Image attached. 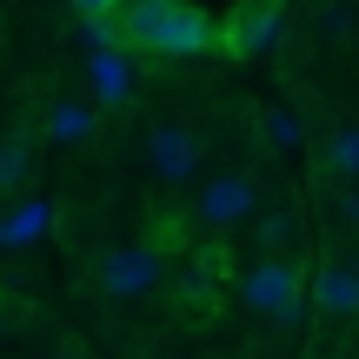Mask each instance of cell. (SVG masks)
<instances>
[{
	"label": "cell",
	"mask_w": 359,
	"mask_h": 359,
	"mask_svg": "<svg viewBox=\"0 0 359 359\" xmlns=\"http://www.w3.org/2000/svg\"><path fill=\"white\" fill-rule=\"evenodd\" d=\"M114 27L120 47L147 53V60H193V53L219 47V20H206L193 0H120Z\"/></svg>",
	"instance_id": "6da1fadb"
},
{
	"label": "cell",
	"mask_w": 359,
	"mask_h": 359,
	"mask_svg": "<svg viewBox=\"0 0 359 359\" xmlns=\"http://www.w3.org/2000/svg\"><path fill=\"white\" fill-rule=\"evenodd\" d=\"M240 306L253 320H280L293 326L306 313V266L299 259H280V253H259L253 266L240 273Z\"/></svg>",
	"instance_id": "7a4b0ae2"
},
{
	"label": "cell",
	"mask_w": 359,
	"mask_h": 359,
	"mask_svg": "<svg viewBox=\"0 0 359 359\" xmlns=\"http://www.w3.org/2000/svg\"><path fill=\"white\" fill-rule=\"evenodd\" d=\"M253 206H259V187H253V173H213V180H200V193H193V226L206 233V240H226V233H240L246 219H253Z\"/></svg>",
	"instance_id": "3957f363"
},
{
	"label": "cell",
	"mask_w": 359,
	"mask_h": 359,
	"mask_svg": "<svg viewBox=\"0 0 359 359\" xmlns=\"http://www.w3.org/2000/svg\"><path fill=\"white\" fill-rule=\"evenodd\" d=\"M160 280H167V259H160V246H147V240L114 246V253L100 259V293L107 299H140V293H154Z\"/></svg>",
	"instance_id": "277c9868"
},
{
	"label": "cell",
	"mask_w": 359,
	"mask_h": 359,
	"mask_svg": "<svg viewBox=\"0 0 359 359\" xmlns=\"http://www.w3.org/2000/svg\"><path fill=\"white\" fill-rule=\"evenodd\" d=\"M306 306L320 313L326 326H353L359 320V259H326L306 280Z\"/></svg>",
	"instance_id": "5b68a950"
},
{
	"label": "cell",
	"mask_w": 359,
	"mask_h": 359,
	"mask_svg": "<svg viewBox=\"0 0 359 359\" xmlns=\"http://www.w3.org/2000/svg\"><path fill=\"white\" fill-rule=\"evenodd\" d=\"M280 34H286V13H280V0H240V13H233L226 27H219V40H226L233 53H273L280 47Z\"/></svg>",
	"instance_id": "8992f818"
},
{
	"label": "cell",
	"mask_w": 359,
	"mask_h": 359,
	"mask_svg": "<svg viewBox=\"0 0 359 359\" xmlns=\"http://www.w3.org/2000/svg\"><path fill=\"white\" fill-rule=\"evenodd\" d=\"M147 167H154L160 187H180V180H193V167H200V133L193 127H154L147 133Z\"/></svg>",
	"instance_id": "52a82bcc"
},
{
	"label": "cell",
	"mask_w": 359,
	"mask_h": 359,
	"mask_svg": "<svg viewBox=\"0 0 359 359\" xmlns=\"http://www.w3.org/2000/svg\"><path fill=\"white\" fill-rule=\"evenodd\" d=\"M253 246L259 253H280V259H299V246H306V219H299V206H253Z\"/></svg>",
	"instance_id": "ba28073f"
},
{
	"label": "cell",
	"mask_w": 359,
	"mask_h": 359,
	"mask_svg": "<svg viewBox=\"0 0 359 359\" xmlns=\"http://www.w3.org/2000/svg\"><path fill=\"white\" fill-rule=\"evenodd\" d=\"M313 160H320V173L326 180H359V127H333L320 147H313Z\"/></svg>",
	"instance_id": "9c48e42d"
},
{
	"label": "cell",
	"mask_w": 359,
	"mask_h": 359,
	"mask_svg": "<svg viewBox=\"0 0 359 359\" xmlns=\"http://www.w3.org/2000/svg\"><path fill=\"white\" fill-rule=\"evenodd\" d=\"M34 173V140L27 133H0V193H20Z\"/></svg>",
	"instance_id": "30bf717a"
},
{
	"label": "cell",
	"mask_w": 359,
	"mask_h": 359,
	"mask_svg": "<svg viewBox=\"0 0 359 359\" xmlns=\"http://www.w3.org/2000/svg\"><path fill=\"white\" fill-rule=\"evenodd\" d=\"M47 133H53V140H87V133H93V114L67 100V107H53V114H47Z\"/></svg>",
	"instance_id": "8fae6325"
},
{
	"label": "cell",
	"mask_w": 359,
	"mask_h": 359,
	"mask_svg": "<svg viewBox=\"0 0 359 359\" xmlns=\"http://www.w3.org/2000/svg\"><path fill=\"white\" fill-rule=\"evenodd\" d=\"M80 34H87L93 47H120V27H114V13H80Z\"/></svg>",
	"instance_id": "7c38bea8"
},
{
	"label": "cell",
	"mask_w": 359,
	"mask_h": 359,
	"mask_svg": "<svg viewBox=\"0 0 359 359\" xmlns=\"http://www.w3.org/2000/svg\"><path fill=\"white\" fill-rule=\"evenodd\" d=\"M266 140H273V147H293V140H299V120L273 107V114H266Z\"/></svg>",
	"instance_id": "4fadbf2b"
},
{
	"label": "cell",
	"mask_w": 359,
	"mask_h": 359,
	"mask_svg": "<svg viewBox=\"0 0 359 359\" xmlns=\"http://www.w3.org/2000/svg\"><path fill=\"white\" fill-rule=\"evenodd\" d=\"M333 219H339V226H359V180L346 193H333Z\"/></svg>",
	"instance_id": "5bb4252c"
},
{
	"label": "cell",
	"mask_w": 359,
	"mask_h": 359,
	"mask_svg": "<svg viewBox=\"0 0 359 359\" xmlns=\"http://www.w3.org/2000/svg\"><path fill=\"white\" fill-rule=\"evenodd\" d=\"M74 7H80V13H114L120 0H74Z\"/></svg>",
	"instance_id": "9a60e30c"
},
{
	"label": "cell",
	"mask_w": 359,
	"mask_h": 359,
	"mask_svg": "<svg viewBox=\"0 0 359 359\" xmlns=\"http://www.w3.org/2000/svg\"><path fill=\"white\" fill-rule=\"evenodd\" d=\"M0 339H7V313H0Z\"/></svg>",
	"instance_id": "2e32d148"
},
{
	"label": "cell",
	"mask_w": 359,
	"mask_h": 359,
	"mask_svg": "<svg viewBox=\"0 0 359 359\" xmlns=\"http://www.w3.org/2000/svg\"><path fill=\"white\" fill-rule=\"evenodd\" d=\"M60 359H87V353H60Z\"/></svg>",
	"instance_id": "e0dca14e"
}]
</instances>
